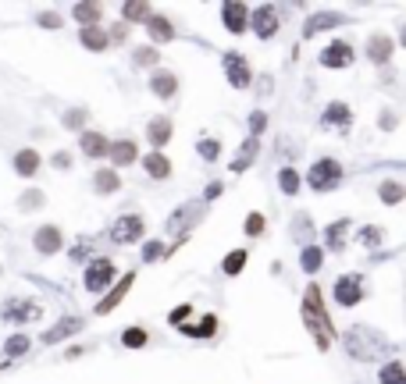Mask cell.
Instances as JSON below:
<instances>
[{"instance_id":"cell-1","label":"cell","mask_w":406,"mask_h":384,"mask_svg":"<svg viewBox=\"0 0 406 384\" xmlns=\"http://www.w3.org/2000/svg\"><path fill=\"white\" fill-rule=\"evenodd\" d=\"M303 320H307V327H310L317 349H328L331 338H335V331H331V320H328V313H324V302H321V288H317V285L307 288V299H303Z\"/></svg>"},{"instance_id":"cell-2","label":"cell","mask_w":406,"mask_h":384,"mask_svg":"<svg viewBox=\"0 0 406 384\" xmlns=\"http://www.w3.org/2000/svg\"><path fill=\"white\" fill-rule=\"evenodd\" d=\"M392 345L385 341V334H378L374 327H353L349 334H346V352L353 356V359H363V363H371V359H378L381 352H388Z\"/></svg>"},{"instance_id":"cell-3","label":"cell","mask_w":406,"mask_h":384,"mask_svg":"<svg viewBox=\"0 0 406 384\" xmlns=\"http://www.w3.org/2000/svg\"><path fill=\"white\" fill-rule=\"evenodd\" d=\"M307 182H310V189H314V192H331V189L342 182V168H339V160H331V157L317 160V164L310 168Z\"/></svg>"},{"instance_id":"cell-4","label":"cell","mask_w":406,"mask_h":384,"mask_svg":"<svg viewBox=\"0 0 406 384\" xmlns=\"http://www.w3.org/2000/svg\"><path fill=\"white\" fill-rule=\"evenodd\" d=\"M40 313H43V309H40V302H33V299H8L4 309H0V317H4V320H15V324L36 320Z\"/></svg>"},{"instance_id":"cell-5","label":"cell","mask_w":406,"mask_h":384,"mask_svg":"<svg viewBox=\"0 0 406 384\" xmlns=\"http://www.w3.org/2000/svg\"><path fill=\"white\" fill-rule=\"evenodd\" d=\"M335 299L339 306H356L363 299V285H360V274H342L335 281Z\"/></svg>"},{"instance_id":"cell-6","label":"cell","mask_w":406,"mask_h":384,"mask_svg":"<svg viewBox=\"0 0 406 384\" xmlns=\"http://www.w3.org/2000/svg\"><path fill=\"white\" fill-rule=\"evenodd\" d=\"M111 281H114V263L111 260H93L89 270H86V288L89 292H104Z\"/></svg>"},{"instance_id":"cell-7","label":"cell","mask_w":406,"mask_h":384,"mask_svg":"<svg viewBox=\"0 0 406 384\" xmlns=\"http://www.w3.org/2000/svg\"><path fill=\"white\" fill-rule=\"evenodd\" d=\"M253 33H257L260 40H271V36L278 33V11H275L271 4H264V8L253 11Z\"/></svg>"},{"instance_id":"cell-8","label":"cell","mask_w":406,"mask_h":384,"mask_svg":"<svg viewBox=\"0 0 406 384\" xmlns=\"http://www.w3.org/2000/svg\"><path fill=\"white\" fill-rule=\"evenodd\" d=\"M225 75L236 89H246L250 86V65L239 57V54H225Z\"/></svg>"},{"instance_id":"cell-9","label":"cell","mask_w":406,"mask_h":384,"mask_svg":"<svg viewBox=\"0 0 406 384\" xmlns=\"http://www.w3.org/2000/svg\"><path fill=\"white\" fill-rule=\"evenodd\" d=\"M139 235H143V217H136V214L121 217V221L111 228V238H114V242H121V246H125V242H136Z\"/></svg>"},{"instance_id":"cell-10","label":"cell","mask_w":406,"mask_h":384,"mask_svg":"<svg viewBox=\"0 0 406 384\" xmlns=\"http://www.w3.org/2000/svg\"><path fill=\"white\" fill-rule=\"evenodd\" d=\"M349 61H353V47L349 43H331V47L321 50V65L324 68H346Z\"/></svg>"},{"instance_id":"cell-11","label":"cell","mask_w":406,"mask_h":384,"mask_svg":"<svg viewBox=\"0 0 406 384\" xmlns=\"http://www.w3.org/2000/svg\"><path fill=\"white\" fill-rule=\"evenodd\" d=\"M57 249H61V231H57L54 224H43V228L36 231V253L50 256V253H57Z\"/></svg>"},{"instance_id":"cell-12","label":"cell","mask_w":406,"mask_h":384,"mask_svg":"<svg viewBox=\"0 0 406 384\" xmlns=\"http://www.w3.org/2000/svg\"><path fill=\"white\" fill-rule=\"evenodd\" d=\"M132 281H136V278H132V274H125V278H121V285H114V288H111V292H107V295L100 299L97 313H111V309H114V306H118V302L125 299V292L132 288Z\"/></svg>"},{"instance_id":"cell-13","label":"cell","mask_w":406,"mask_h":384,"mask_svg":"<svg viewBox=\"0 0 406 384\" xmlns=\"http://www.w3.org/2000/svg\"><path fill=\"white\" fill-rule=\"evenodd\" d=\"M75 331H82V320H79V317H68V320H57V324L43 334V341H47V345H57L61 338H68V334H75Z\"/></svg>"},{"instance_id":"cell-14","label":"cell","mask_w":406,"mask_h":384,"mask_svg":"<svg viewBox=\"0 0 406 384\" xmlns=\"http://www.w3.org/2000/svg\"><path fill=\"white\" fill-rule=\"evenodd\" d=\"M221 18H225V29L229 33H243L246 29V4H225L221 8Z\"/></svg>"},{"instance_id":"cell-15","label":"cell","mask_w":406,"mask_h":384,"mask_svg":"<svg viewBox=\"0 0 406 384\" xmlns=\"http://www.w3.org/2000/svg\"><path fill=\"white\" fill-rule=\"evenodd\" d=\"M150 89H153L160 100H168V97H175V93H178V79H175L171 72H157V75L150 79Z\"/></svg>"},{"instance_id":"cell-16","label":"cell","mask_w":406,"mask_h":384,"mask_svg":"<svg viewBox=\"0 0 406 384\" xmlns=\"http://www.w3.org/2000/svg\"><path fill=\"white\" fill-rule=\"evenodd\" d=\"M367 57H371L374 65H385V61L392 57V40H388V36H371V43H367Z\"/></svg>"},{"instance_id":"cell-17","label":"cell","mask_w":406,"mask_h":384,"mask_svg":"<svg viewBox=\"0 0 406 384\" xmlns=\"http://www.w3.org/2000/svg\"><path fill=\"white\" fill-rule=\"evenodd\" d=\"M146 33H150L157 43H171V40H175V29H171L168 18H146Z\"/></svg>"},{"instance_id":"cell-18","label":"cell","mask_w":406,"mask_h":384,"mask_svg":"<svg viewBox=\"0 0 406 384\" xmlns=\"http://www.w3.org/2000/svg\"><path fill=\"white\" fill-rule=\"evenodd\" d=\"M349 121H353V114H349L346 104H331V107L324 111V125H339L342 132H349Z\"/></svg>"},{"instance_id":"cell-19","label":"cell","mask_w":406,"mask_h":384,"mask_svg":"<svg viewBox=\"0 0 406 384\" xmlns=\"http://www.w3.org/2000/svg\"><path fill=\"white\" fill-rule=\"evenodd\" d=\"M146 136H150L153 146H164V143L171 139V121H168V118H153V121L146 125Z\"/></svg>"},{"instance_id":"cell-20","label":"cell","mask_w":406,"mask_h":384,"mask_svg":"<svg viewBox=\"0 0 406 384\" xmlns=\"http://www.w3.org/2000/svg\"><path fill=\"white\" fill-rule=\"evenodd\" d=\"M79 143H82V153H86V157H104V153H107V139H104L100 132H82Z\"/></svg>"},{"instance_id":"cell-21","label":"cell","mask_w":406,"mask_h":384,"mask_svg":"<svg viewBox=\"0 0 406 384\" xmlns=\"http://www.w3.org/2000/svg\"><path fill=\"white\" fill-rule=\"evenodd\" d=\"M15 171L18 175H36L40 171V153L36 150H18L15 153Z\"/></svg>"},{"instance_id":"cell-22","label":"cell","mask_w":406,"mask_h":384,"mask_svg":"<svg viewBox=\"0 0 406 384\" xmlns=\"http://www.w3.org/2000/svg\"><path fill=\"white\" fill-rule=\"evenodd\" d=\"M107 153H111V160H114L118 168H125V164H132V160H136V146H132L128 139H121V143L107 146Z\"/></svg>"},{"instance_id":"cell-23","label":"cell","mask_w":406,"mask_h":384,"mask_svg":"<svg viewBox=\"0 0 406 384\" xmlns=\"http://www.w3.org/2000/svg\"><path fill=\"white\" fill-rule=\"evenodd\" d=\"M143 168H146V175H150V178H168V171H171L168 157H160V153H150V157L143 160Z\"/></svg>"},{"instance_id":"cell-24","label":"cell","mask_w":406,"mask_h":384,"mask_svg":"<svg viewBox=\"0 0 406 384\" xmlns=\"http://www.w3.org/2000/svg\"><path fill=\"white\" fill-rule=\"evenodd\" d=\"M75 18L82 22V29H93L100 22V4H75Z\"/></svg>"},{"instance_id":"cell-25","label":"cell","mask_w":406,"mask_h":384,"mask_svg":"<svg viewBox=\"0 0 406 384\" xmlns=\"http://www.w3.org/2000/svg\"><path fill=\"white\" fill-rule=\"evenodd\" d=\"M300 263H303V270H307V274H314V270H321L324 253H321L317 246H307V249H303V256H300Z\"/></svg>"},{"instance_id":"cell-26","label":"cell","mask_w":406,"mask_h":384,"mask_svg":"<svg viewBox=\"0 0 406 384\" xmlns=\"http://www.w3.org/2000/svg\"><path fill=\"white\" fill-rule=\"evenodd\" d=\"M253 157H257V139H246V146H243V153L236 157L232 171H236V175H239V171H246V168L253 164Z\"/></svg>"},{"instance_id":"cell-27","label":"cell","mask_w":406,"mask_h":384,"mask_svg":"<svg viewBox=\"0 0 406 384\" xmlns=\"http://www.w3.org/2000/svg\"><path fill=\"white\" fill-rule=\"evenodd\" d=\"M339 22H342L339 15H314V18L307 22V36H314L317 29H335Z\"/></svg>"},{"instance_id":"cell-28","label":"cell","mask_w":406,"mask_h":384,"mask_svg":"<svg viewBox=\"0 0 406 384\" xmlns=\"http://www.w3.org/2000/svg\"><path fill=\"white\" fill-rule=\"evenodd\" d=\"M82 47H89V50H104L107 47V36L93 26V29H82Z\"/></svg>"},{"instance_id":"cell-29","label":"cell","mask_w":406,"mask_h":384,"mask_svg":"<svg viewBox=\"0 0 406 384\" xmlns=\"http://www.w3.org/2000/svg\"><path fill=\"white\" fill-rule=\"evenodd\" d=\"M118 175L114 171H97V189L104 192V196H111V192H118Z\"/></svg>"},{"instance_id":"cell-30","label":"cell","mask_w":406,"mask_h":384,"mask_svg":"<svg viewBox=\"0 0 406 384\" xmlns=\"http://www.w3.org/2000/svg\"><path fill=\"white\" fill-rule=\"evenodd\" d=\"M278 185H282V192H285V196H296V189H300V175H296L292 168H282Z\"/></svg>"},{"instance_id":"cell-31","label":"cell","mask_w":406,"mask_h":384,"mask_svg":"<svg viewBox=\"0 0 406 384\" xmlns=\"http://www.w3.org/2000/svg\"><path fill=\"white\" fill-rule=\"evenodd\" d=\"M214 327H218V320H214V317H207V320H199L196 327H185V334H189V338H211V334H214Z\"/></svg>"},{"instance_id":"cell-32","label":"cell","mask_w":406,"mask_h":384,"mask_svg":"<svg viewBox=\"0 0 406 384\" xmlns=\"http://www.w3.org/2000/svg\"><path fill=\"white\" fill-rule=\"evenodd\" d=\"M381 384H406V373H402V366H399V363H388V366H381Z\"/></svg>"},{"instance_id":"cell-33","label":"cell","mask_w":406,"mask_h":384,"mask_svg":"<svg viewBox=\"0 0 406 384\" xmlns=\"http://www.w3.org/2000/svg\"><path fill=\"white\" fill-rule=\"evenodd\" d=\"M221 267H225V274H239V270L246 267V253H243V249H236V253H229Z\"/></svg>"},{"instance_id":"cell-34","label":"cell","mask_w":406,"mask_h":384,"mask_svg":"<svg viewBox=\"0 0 406 384\" xmlns=\"http://www.w3.org/2000/svg\"><path fill=\"white\" fill-rule=\"evenodd\" d=\"M381 199H385L388 207H395V203L402 199V185H399V182H385V185H381Z\"/></svg>"},{"instance_id":"cell-35","label":"cell","mask_w":406,"mask_h":384,"mask_svg":"<svg viewBox=\"0 0 406 384\" xmlns=\"http://www.w3.org/2000/svg\"><path fill=\"white\" fill-rule=\"evenodd\" d=\"M346 228H349V221H335V224L328 228V246H331V249H342V235H346Z\"/></svg>"},{"instance_id":"cell-36","label":"cell","mask_w":406,"mask_h":384,"mask_svg":"<svg viewBox=\"0 0 406 384\" xmlns=\"http://www.w3.org/2000/svg\"><path fill=\"white\" fill-rule=\"evenodd\" d=\"M121 341H125L128 349H143V345H146V331H143V327H128V331L121 334Z\"/></svg>"},{"instance_id":"cell-37","label":"cell","mask_w":406,"mask_h":384,"mask_svg":"<svg viewBox=\"0 0 406 384\" xmlns=\"http://www.w3.org/2000/svg\"><path fill=\"white\" fill-rule=\"evenodd\" d=\"M196 150H199V157H203V160H218V153H221V146H218L214 139H199V146H196Z\"/></svg>"},{"instance_id":"cell-38","label":"cell","mask_w":406,"mask_h":384,"mask_svg":"<svg viewBox=\"0 0 406 384\" xmlns=\"http://www.w3.org/2000/svg\"><path fill=\"white\" fill-rule=\"evenodd\" d=\"M26 349H29V338H26V334H15V338L4 345V352H8V356H22Z\"/></svg>"},{"instance_id":"cell-39","label":"cell","mask_w":406,"mask_h":384,"mask_svg":"<svg viewBox=\"0 0 406 384\" xmlns=\"http://www.w3.org/2000/svg\"><path fill=\"white\" fill-rule=\"evenodd\" d=\"M160 256H164V246H160V242H146V246H143V260H146V263H150V260H160Z\"/></svg>"},{"instance_id":"cell-40","label":"cell","mask_w":406,"mask_h":384,"mask_svg":"<svg viewBox=\"0 0 406 384\" xmlns=\"http://www.w3.org/2000/svg\"><path fill=\"white\" fill-rule=\"evenodd\" d=\"M125 18H150L146 4H125Z\"/></svg>"},{"instance_id":"cell-41","label":"cell","mask_w":406,"mask_h":384,"mask_svg":"<svg viewBox=\"0 0 406 384\" xmlns=\"http://www.w3.org/2000/svg\"><path fill=\"white\" fill-rule=\"evenodd\" d=\"M264 231V217L260 214H250L246 217V235H260Z\"/></svg>"},{"instance_id":"cell-42","label":"cell","mask_w":406,"mask_h":384,"mask_svg":"<svg viewBox=\"0 0 406 384\" xmlns=\"http://www.w3.org/2000/svg\"><path fill=\"white\" fill-rule=\"evenodd\" d=\"M157 61V54L150 50V47H143V50H136V65H153Z\"/></svg>"},{"instance_id":"cell-43","label":"cell","mask_w":406,"mask_h":384,"mask_svg":"<svg viewBox=\"0 0 406 384\" xmlns=\"http://www.w3.org/2000/svg\"><path fill=\"white\" fill-rule=\"evenodd\" d=\"M82 121H86V111H72V114H65V125H68V128H79Z\"/></svg>"},{"instance_id":"cell-44","label":"cell","mask_w":406,"mask_h":384,"mask_svg":"<svg viewBox=\"0 0 406 384\" xmlns=\"http://www.w3.org/2000/svg\"><path fill=\"white\" fill-rule=\"evenodd\" d=\"M264 125H268V118H264V114L257 111V114L250 118V132H253V136H260V132H264Z\"/></svg>"},{"instance_id":"cell-45","label":"cell","mask_w":406,"mask_h":384,"mask_svg":"<svg viewBox=\"0 0 406 384\" xmlns=\"http://www.w3.org/2000/svg\"><path fill=\"white\" fill-rule=\"evenodd\" d=\"M43 203V196L40 192H26V199H22V210H33V207H40Z\"/></svg>"},{"instance_id":"cell-46","label":"cell","mask_w":406,"mask_h":384,"mask_svg":"<svg viewBox=\"0 0 406 384\" xmlns=\"http://www.w3.org/2000/svg\"><path fill=\"white\" fill-rule=\"evenodd\" d=\"M185 317H189V306H178V309H171V317H168V320L178 327V324H185Z\"/></svg>"},{"instance_id":"cell-47","label":"cell","mask_w":406,"mask_h":384,"mask_svg":"<svg viewBox=\"0 0 406 384\" xmlns=\"http://www.w3.org/2000/svg\"><path fill=\"white\" fill-rule=\"evenodd\" d=\"M54 168L68 171V168H72V157H68V153H54Z\"/></svg>"},{"instance_id":"cell-48","label":"cell","mask_w":406,"mask_h":384,"mask_svg":"<svg viewBox=\"0 0 406 384\" xmlns=\"http://www.w3.org/2000/svg\"><path fill=\"white\" fill-rule=\"evenodd\" d=\"M360 238H363L367 246H378V242H381V231H374V228H367V231L360 235Z\"/></svg>"},{"instance_id":"cell-49","label":"cell","mask_w":406,"mask_h":384,"mask_svg":"<svg viewBox=\"0 0 406 384\" xmlns=\"http://www.w3.org/2000/svg\"><path fill=\"white\" fill-rule=\"evenodd\" d=\"M218 196H221V182H211L207 185V199H218Z\"/></svg>"},{"instance_id":"cell-50","label":"cell","mask_w":406,"mask_h":384,"mask_svg":"<svg viewBox=\"0 0 406 384\" xmlns=\"http://www.w3.org/2000/svg\"><path fill=\"white\" fill-rule=\"evenodd\" d=\"M43 26H47V29H57L61 22H57V15H43Z\"/></svg>"},{"instance_id":"cell-51","label":"cell","mask_w":406,"mask_h":384,"mask_svg":"<svg viewBox=\"0 0 406 384\" xmlns=\"http://www.w3.org/2000/svg\"><path fill=\"white\" fill-rule=\"evenodd\" d=\"M86 253H89V249H86V242H82V246H75V253H72V260H86Z\"/></svg>"}]
</instances>
